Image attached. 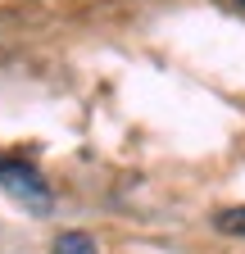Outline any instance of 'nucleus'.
<instances>
[{
    "label": "nucleus",
    "mask_w": 245,
    "mask_h": 254,
    "mask_svg": "<svg viewBox=\"0 0 245 254\" xmlns=\"http://www.w3.org/2000/svg\"><path fill=\"white\" fill-rule=\"evenodd\" d=\"M0 186L9 190L14 200H23L27 209H50V186L41 182V173L32 168V164H18V159H5L0 164Z\"/></svg>",
    "instance_id": "1"
},
{
    "label": "nucleus",
    "mask_w": 245,
    "mask_h": 254,
    "mask_svg": "<svg viewBox=\"0 0 245 254\" xmlns=\"http://www.w3.org/2000/svg\"><path fill=\"white\" fill-rule=\"evenodd\" d=\"M55 254H100V250H96V241L86 232H64L55 241Z\"/></svg>",
    "instance_id": "2"
},
{
    "label": "nucleus",
    "mask_w": 245,
    "mask_h": 254,
    "mask_svg": "<svg viewBox=\"0 0 245 254\" xmlns=\"http://www.w3.org/2000/svg\"><path fill=\"white\" fill-rule=\"evenodd\" d=\"M213 227H218V232H227V236H245V204L213 213Z\"/></svg>",
    "instance_id": "3"
},
{
    "label": "nucleus",
    "mask_w": 245,
    "mask_h": 254,
    "mask_svg": "<svg viewBox=\"0 0 245 254\" xmlns=\"http://www.w3.org/2000/svg\"><path fill=\"white\" fill-rule=\"evenodd\" d=\"M236 5H241V9H245V0H236Z\"/></svg>",
    "instance_id": "4"
}]
</instances>
